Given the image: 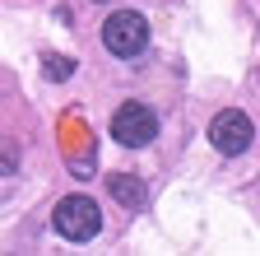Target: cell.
<instances>
[{
    "label": "cell",
    "mask_w": 260,
    "mask_h": 256,
    "mask_svg": "<svg viewBox=\"0 0 260 256\" xmlns=\"http://www.w3.org/2000/svg\"><path fill=\"white\" fill-rule=\"evenodd\" d=\"M103 42H107V51L121 56V61L144 56V47H149V23H144V14H135V10H116V14L103 23Z\"/></svg>",
    "instance_id": "7a4b0ae2"
},
{
    "label": "cell",
    "mask_w": 260,
    "mask_h": 256,
    "mask_svg": "<svg viewBox=\"0 0 260 256\" xmlns=\"http://www.w3.org/2000/svg\"><path fill=\"white\" fill-rule=\"evenodd\" d=\"M56 233L70 238V242H93L98 233H103V210L93 205V196H65L51 214Z\"/></svg>",
    "instance_id": "6da1fadb"
},
{
    "label": "cell",
    "mask_w": 260,
    "mask_h": 256,
    "mask_svg": "<svg viewBox=\"0 0 260 256\" xmlns=\"http://www.w3.org/2000/svg\"><path fill=\"white\" fill-rule=\"evenodd\" d=\"M251 117L246 112H237V107H223L218 117H214V126H209V140H214V149L218 154H242L246 145H251Z\"/></svg>",
    "instance_id": "277c9868"
},
{
    "label": "cell",
    "mask_w": 260,
    "mask_h": 256,
    "mask_svg": "<svg viewBox=\"0 0 260 256\" xmlns=\"http://www.w3.org/2000/svg\"><path fill=\"white\" fill-rule=\"evenodd\" d=\"M47 75H70V61H56V56H47Z\"/></svg>",
    "instance_id": "8992f818"
},
{
    "label": "cell",
    "mask_w": 260,
    "mask_h": 256,
    "mask_svg": "<svg viewBox=\"0 0 260 256\" xmlns=\"http://www.w3.org/2000/svg\"><path fill=\"white\" fill-rule=\"evenodd\" d=\"M112 135H116V145H125V149H144V145L158 135V117H153V107H144V103H125V107H116V117H112Z\"/></svg>",
    "instance_id": "3957f363"
},
{
    "label": "cell",
    "mask_w": 260,
    "mask_h": 256,
    "mask_svg": "<svg viewBox=\"0 0 260 256\" xmlns=\"http://www.w3.org/2000/svg\"><path fill=\"white\" fill-rule=\"evenodd\" d=\"M107 186H112V196H116L121 205H130V210L144 205V182H140V177H121V173H116Z\"/></svg>",
    "instance_id": "5b68a950"
}]
</instances>
